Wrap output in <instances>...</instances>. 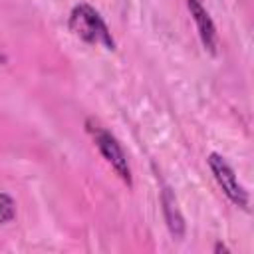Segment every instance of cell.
Here are the masks:
<instances>
[{"label":"cell","mask_w":254,"mask_h":254,"mask_svg":"<svg viewBox=\"0 0 254 254\" xmlns=\"http://www.w3.org/2000/svg\"><path fill=\"white\" fill-rule=\"evenodd\" d=\"M69 28L75 36H79L81 40H85L89 44H103L109 50L113 48V40H111V34L107 30L105 22L87 4H79L71 10Z\"/></svg>","instance_id":"1"},{"label":"cell","mask_w":254,"mask_h":254,"mask_svg":"<svg viewBox=\"0 0 254 254\" xmlns=\"http://www.w3.org/2000/svg\"><path fill=\"white\" fill-rule=\"evenodd\" d=\"M87 129L91 131L93 139H95V145L97 149L101 151V155L105 157V161L115 169V173L125 181V183H131V169H129V163H127V157L121 149V145L117 143V139L105 131L101 125L93 123V121H87Z\"/></svg>","instance_id":"2"},{"label":"cell","mask_w":254,"mask_h":254,"mask_svg":"<svg viewBox=\"0 0 254 254\" xmlns=\"http://www.w3.org/2000/svg\"><path fill=\"white\" fill-rule=\"evenodd\" d=\"M208 165H210V171L216 179V183L220 185V189L224 190V194L238 206H246L248 204V194L244 190V187L238 183L234 171L230 169V165L216 153H212L208 157Z\"/></svg>","instance_id":"3"},{"label":"cell","mask_w":254,"mask_h":254,"mask_svg":"<svg viewBox=\"0 0 254 254\" xmlns=\"http://www.w3.org/2000/svg\"><path fill=\"white\" fill-rule=\"evenodd\" d=\"M189 10L196 22V28H198V34H200L204 48L214 54L216 52V30H214V24H212L208 12L200 4V0H189Z\"/></svg>","instance_id":"4"},{"label":"cell","mask_w":254,"mask_h":254,"mask_svg":"<svg viewBox=\"0 0 254 254\" xmlns=\"http://www.w3.org/2000/svg\"><path fill=\"white\" fill-rule=\"evenodd\" d=\"M163 210H165V218H167V224H169L171 232L175 236H183L185 222H183V216L179 212V206H177V200H175L171 189L163 190Z\"/></svg>","instance_id":"5"},{"label":"cell","mask_w":254,"mask_h":254,"mask_svg":"<svg viewBox=\"0 0 254 254\" xmlns=\"http://www.w3.org/2000/svg\"><path fill=\"white\" fill-rule=\"evenodd\" d=\"M14 216H16V204H14V200L8 194L0 192V224L10 222Z\"/></svg>","instance_id":"6"}]
</instances>
